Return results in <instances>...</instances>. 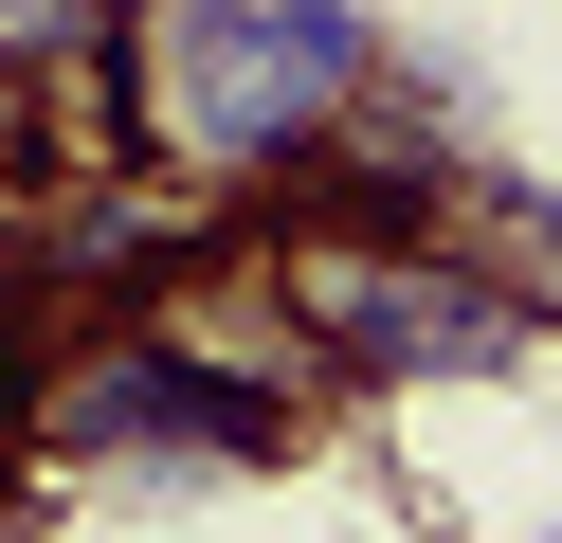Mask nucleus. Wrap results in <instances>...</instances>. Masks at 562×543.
<instances>
[{
    "instance_id": "nucleus-1",
    "label": "nucleus",
    "mask_w": 562,
    "mask_h": 543,
    "mask_svg": "<svg viewBox=\"0 0 562 543\" xmlns=\"http://www.w3.org/2000/svg\"><path fill=\"white\" fill-rule=\"evenodd\" d=\"M381 19L363 0H127L110 19V145L200 200H255L363 109Z\"/></svg>"
},
{
    "instance_id": "nucleus-2",
    "label": "nucleus",
    "mask_w": 562,
    "mask_h": 543,
    "mask_svg": "<svg viewBox=\"0 0 562 543\" xmlns=\"http://www.w3.org/2000/svg\"><path fill=\"white\" fill-rule=\"evenodd\" d=\"M218 272L272 308V362L345 398H417V381H508L544 344V272L472 236H327V217H236Z\"/></svg>"
},
{
    "instance_id": "nucleus-3",
    "label": "nucleus",
    "mask_w": 562,
    "mask_h": 543,
    "mask_svg": "<svg viewBox=\"0 0 562 543\" xmlns=\"http://www.w3.org/2000/svg\"><path fill=\"white\" fill-rule=\"evenodd\" d=\"M37 471H272L308 453V381L255 344H200L164 308H74L37 344Z\"/></svg>"
}]
</instances>
